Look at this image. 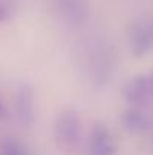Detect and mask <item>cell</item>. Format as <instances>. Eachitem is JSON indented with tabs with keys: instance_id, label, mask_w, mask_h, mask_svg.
<instances>
[{
	"instance_id": "9c48e42d",
	"label": "cell",
	"mask_w": 153,
	"mask_h": 155,
	"mask_svg": "<svg viewBox=\"0 0 153 155\" xmlns=\"http://www.w3.org/2000/svg\"><path fill=\"white\" fill-rule=\"evenodd\" d=\"M0 155H29V152L17 139H5L0 143Z\"/></svg>"
},
{
	"instance_id": "5b68a950",
	"label": "cell",
	"mask_w": 153,
	"mask_h": 155,
	"mask_svg": "<svg viewBox=\"0 0 153 155\" xmlns=\"http://www.w3.org/2000/svg\"><path fill=\"white\" fill-rule=\"evenodd\" d=\"M57 8L71 27H83L89 18V9L84 0H57Z\"/></svg>"
},
{
	"instance_id": "7c38bea8",
	"label": "cell",
	"mask_w": 153,
	"mask_h": 155,
	"mask_svg": "<svg viewBox=\"0 0 153 155\" xmlns=\"http://www.w3.org/2000/svg\"><path fill=\"white\" fill-rule=\"evenodd\" d=\"M147 83H149V89H150V95H152L153 100V72L150 75H147Z\"/></svg>"
},
{
	"instance_id": "8992f818",
	"label": "cell",
	"mask_w": 153,
	"mask_h": 155,
	"mask_svg": "<svg viewBox=\"0 0 153 155\" xmlns=\"http://www.w3.org/2000/svg\"><path fill=\"white\" fill-rule=\"evenodd\" d=\"M123 98L129 104L134 105H144L152 100L147 75H138L131 78L123 87Z\"/></svg>"
},
{
	"instance_id": "52a82bcc",
	"label": "cell",
	"mask_w": 153,
	"mask_h": 155,
	"mask_svg": "<svg viewBox=\"0 0 153 155\" xmlns=\"http://www.w3.org/2000/svg\"><path fill=\"white\" fill-rule=\"evenodd\" d=\"M153 45V30L141 23H137L131 29V48L137 57L144 56Z\"/></svg>"
},
{
	"instance_id": "8fae6325",
	"label": "cell",
	"mask_w": 153,
	"mask_h": 155,
	"mask_svg": "<svg viewBox=\"0 0 153 155\" xmlns=\"http://www.w3.org/2000/svg\"><path fill=\"white\" fill-rule=\"evenodd\" d=\"M8 114V110H6V105L3 104V101L0 100V119H5Z\"/></svg>"
},
{
	"instance_id": "ba28073f",
	"label": "cell",
	"mask_w": 153,
	"mask_h": 155,
	"mask_svg": "<svg viewBox=\"0 0 153 155\" xmlns=\"http://www.w3.org/2000/svg\"><path fill=\"white\" fill-rule=\"evenodd\" d=\"M122 125L129 133H141V131L150 128L152 122L144 113H141L135 108H129V110L123 111V114H122Z\"/></svg>"
},
{
	"instance_id": "6da1fadb",
	"label": "cell",
	"mask_w": 153,
	"mask_h": 155,
	"mask_svg": "<svg viewBox=\"0 0 153 155\" xmlns=\"http://www.w3.org/2000/svg\"><path fill=\"white\" fill-rule=\"evenodd\" d=\"M81 117L74 108H66L59 113L54 122V139L65 151H74L81 140Z\"/></svg>"
},
{
	"instance_id": "30bf717a",
	"label": "cell",
	"mask_w": 153,
	"mask_h": 155,
	"mask_svg": "<svg viewBox=\"0 0 153 155\" xmlns=\"http://www.w3.org/2000/svg\"><path fill=\"white\" fill-rule=\"evenodd\" d=\"M9 17H11V9H9V6H8L3 0H0V23L6 21Z\"/></svg>"
},
{
	"instance_id": "3957f363",
	"label": "cell",
	"mask_w": 153,
	"mask_h": 155,
	"mask_svg": "<svg viewBox=\"0 0 153 155\" xmlns=\"http://www.w3.org/2000/svg\"><path fill=\"white\" fill-rule=\"evenodd\" d=\"M90 75L96 86L102 87L110 81L111 72H113V56L110 50L105 47L98 45L92 50L90 54Z\"/></svg>"
},
{
	"instance_id": "7a4b0ae2",
	"label": "cell",
	"mask_w": 153,
	"mask_h": 155,
	"mask_svg": "<svg viewBox=\"0 0 153 155\" xmlns=\"http://www.w3.org/2000/svg\"><path fill=\"white\" fill-rule=\"evenodd\" d=\"M15 116L21 127L30 128L35 122L36 111H35V91L30 84L23 83L17 89L15 94Z\"/></svg>"
},
{
	"instance_id": "277c9868",
	"label": "cell",
	"mask_w": 153,
	"mask_h": 155,
	"mask_svg": "<svg viewBox=\"0 0 153 155\" xmlns=\"http://www.w3.org/2000/svg\"><path fill=\"white\" fill-rule=\"evenodd\" d=\"M116 143L110 130L98 122L93 125L89 137V155H114Z\"/></svg>"
}]
</instances>
